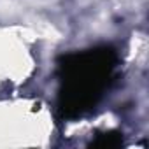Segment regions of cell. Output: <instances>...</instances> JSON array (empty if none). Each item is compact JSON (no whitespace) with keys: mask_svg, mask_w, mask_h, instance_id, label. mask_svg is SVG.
<instances>
[{"mask_svg":"<svg viewBox=\"0 0 149 149\" xmlns=\"http://www.w3.org/2000/svg\"><path fill=\"white\" fill-rule=\"evenodd\" d=\"M118 53L111 46H98L58 58V118L77 119L90 112L112 83Z\"/></svg>","mask_w":149,"mask_h":149,"instance_id":"cell-1","label":"cell"},{"mask_svg":"<svg viewBox=\"0 0 149 149\" xmlns=\"http://www.w3.org/2000/svg\"><path fill=\"white\" fill-rule=\"evenodd\" d=\"M123 146V132L119 130H105V132H97L90 147H119Z\"/></svg>","mask_w":149,"mask_h":149,"instance_id":"cell-2","label":"cell"}]
</instances>
